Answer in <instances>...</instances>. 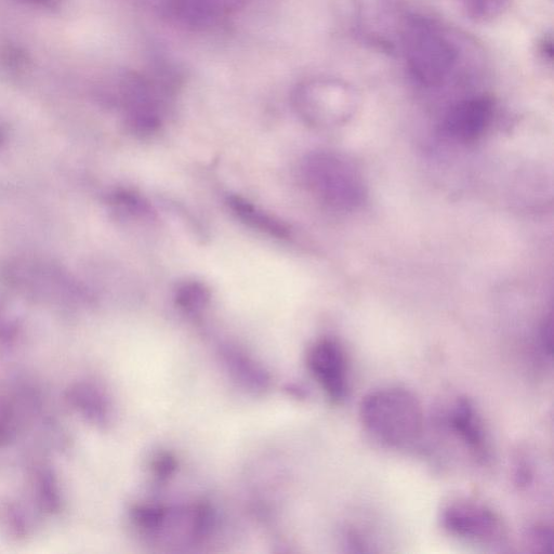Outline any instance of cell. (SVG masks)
<instances>
[{"label": "cell", "mask_w": 554, "mask_h": 554, "mask_svg": "<svg viewBox=\"0 0 554 554\" xmlns=\"http://www.w3.org/2000/svg\"><path fill=\"white\" fill-rule=\"evenodd\" d=\"M405 52L411 73L426 86L442 84L458 59L457 49L450 39L424 21L414 22L407 29Z\"/></svg>", "instance_id": "cell-3"}, {"label": "cell", "mask_w": 554, "mask_h": 554, "mask_svg": "<svg viewBox=\"0 0 554 554\" xmlns=\"http://www.w3.org/2000/svg\"><path fill=\"white\" fill-rule=\"evenodd\" d=\"M441 522L448 533L470 542L494 545L506 537L503 520L493 509L478 501H452L443 508Z\"/></svg>", "instance_id": "cell-5"}, {"label": "cell", "mask_w": 554, "mask_h": 554, "mask_svg": "<svg viewBox=\"0 0 554 554\" xmlns=\"http://www.w3.org/2000/svg\"><path fill=\"white\" fill-rule=\"evenodd\" d=\"M494 113L491 99L476 97L461 101L447 114L445 133L460 142L478 140L490 126Z\"/></svg>", "instance_id": "cell-7"}, {"label": "cell", "mask_w": 554, "mask_h": 554, "mask_svg": "<svg viewBox=\"0 0 554 554\" xmlns=\"http://www.w3.org/2000/svg\"><path fill=\"white\" fill-rule=\"evenodd\" d=\"M355 89L338 79H318L298 92L299 111L310 123L337 125L345 123L358 108Z\"/></svg>", "instance_id": "cell-4"}, {"label": "cell", "mask_w": 554, "mask_h": 554, "mask_svg": "<svg viewBox=\"0 0 554 554\" xmlns=\"http://www.w3.org/2000/svg\"><path fill=\"white\" fill-rule=\"evenodd\" d=\"M308 366L329 400L345 401L349 391L348 364L345 351L336 340L316 342L308 353Z\"/></svg>", "instance_id": "cell-6"}, {"label": "cell", "mask_w": 554, "mask_h": 554, "mask_svg": "<svg viewBox=\"0 0 554 554\" xmlns=\"http://www.w3.org/2000/svg\"><path fill=\"white\" fill-rule=\"evenodd\" d=\"M68 400L77 413L96 425L108 424L110 407L107 397L95 385L79 382L69 390Z\"/></svg>", "instance_id": "cell-9"}, {"label": "cell", "mask_w": 554, "mask_h": 554, "mask_svg": "<svg viewBox=\"0 0 554 554\" xmlns=\"http://www.w3.org/2000/svg\"><path fill=\"white\" fill-rule=\"evenodd\" d=\"M28 2H31L33 4L45 6V7H54L55 6V0H28Z\"/></svg>", "instance_id": "cell-15"}, {"label": "cell", "mask_w": 554, "mask_h": 554, "mask_svg": "<svg viewBox=\"0 0 554 554\" xmlns=\"http://www.w3.org/2000/svg\"><path fill=\"white\" fill-rule=\"evenodd\" d=\"M448 424L474 457L481 461L490 458V447H488L482 421L471 400L467 398L457 400L448 416Z\"/></svg>", "instance_id": "cell-8"}, {"label": "cell", "mask_w": 554, "mask_h": 554, "mask_svg": "<svg viewBox=\"0 0 554 554\" xmlns=\"http://www.w3.org/2000/svg\"><path fill=\"white\" fill-rule=\"evenodd\" d=\"M228 205L233 214L242 220L246 226L262 233L285 239L289 230L283 222L277 220L257 206L242 199L240 196H229Z\"/></svg>", "instance_id": "cell-10"}, {"label": "cell", "mask_w": 554, "mask_h": 554, "mask_svg": "<svg viewBox=\"0 0 554 554\" xmlns=\"http://www.w3.org/2000/svg\"><path fill=\"white\" fill-rule=\"evenodd\" d=\"M364 428L380 443L392 448H410L424 433V410L414 393L402 388H384L366 395L360 407Z\"/></svg>", "instance_id": "cell-1"}, {"label": "cell", "mask_w": 554, "mask_h": 554, "mask_svg": "<svg viewBox=\"0 0 554 554\" xmlns=\"http://www.w3.org/2000/svg\"><path fill=\"white\" fill-rule=\"evenodd\" d=\"M461 11L477 22L493 21L509 9L511 0H456Z\"/></svg>", "instance_id": "cell-11"}, {"label": "cell", "mask_w": 554, "mask_h": 554, "mask_svg": "<svg viewBox=\"0 0 554 554\" xmlns=\"http://www.w3.org/2000/svg\"><path fill=\"white\" fill-rule=\"evenodd\" d=\"M178 305L189 313H197L205 309L210 299L209 290L197 282L183 284L177 290Z\"/></svg>", "instance_id": "cell-12"}, {"label": "cell", "mask_w": 554, "mask_h": 554, "mask_svg": "<svg viewBox=\"0 0 554 554\" xmlns=\"http://www.w3.org/2000/svg\"><path fill=\"white\" fill-rule=\"evenodd\" d=\"M542 345L546 354L552 353V322L548 320L543 327L542 331Z\"/></svg>", "instance_id": "cell-14"}, {"label": "cell", "mask_w": 554, "mask_h": 554, "mask_svg": "<svg viewBox=\"0 0 554 554\" xmlns=\"http://www.w3.org/2000/svg\"><path fill=\"white\" fill-rule=\"evenodd\" d=\"M311 191L328 206L351 210L364 203L366 191L359 170L347 158L334 153H315L303 165Z\"/></svg>", "instance_id": "cell-2"}, {"label": "cell", "mask_w": 554, "mask_h": 554, "mask_svg": "<svg viewBox=\"0 0 554 554\" xmlns=\"http://www.w3.org/2000/svg\"><path fill=\"white\" fill-rule=\"evenodd\" d=\"M529 543L537 552H550L553 546V534L546 526H535L529 532Z\"/></svg>", "instance_id": "cell-13"}]
</instances>
